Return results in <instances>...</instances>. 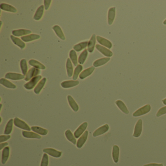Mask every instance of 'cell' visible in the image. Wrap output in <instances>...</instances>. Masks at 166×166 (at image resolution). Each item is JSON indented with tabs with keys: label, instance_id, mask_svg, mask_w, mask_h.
<instances>
[{
	"label": "cell",
	"instance_id": "cell-1",
	"mask_svg": "<svg viewBox=\"0 0 166 166\" xmlns=\"http://www.w3.org/2000/svg\"><path fill=\"white\" fill-rule=\"evenodd\" d=\"M42 78V76L41 75H39L38 76H35L34 78H32L29 82L24 85V87L27 90H30L33 89L36 86L37 83L40 82Z\"/></svg>",
	"mask_w": 166,
	"mask_h": 166
},
{
	"label": "cell",
	"instance_id": "cell-2",
	"mask_svg": "<svg viewBox=\"0 0 166 166\" xmlns=\"http://www.w3.org/2000/svg\"><path fill=\"white\" fill-rule=\"evenodd\" d=\"M151 110V106L150 104H146L142 107L137 109L136 112L133 113V117H138L146 115L150 112Z\"/></svg>",
	"mask_w": 166,
	"mask_h": 166
},
{
	"label": "cell",
	"instance_id": "cell-3",
	"mask_svg": "<svg viewBox=\"0 0 166 166\" xmlns=\"http://www.w3.org/2000/svg\"><path fill=\"white\" fill-rule=\"evenodd\" d=\"M14 124L15 126L18 128H20L21 129L27 130V131H30L31 130L30 127L29 125L25 122V121L20 119L18 117H15L14 119Z\"/></svg>",
	"mask_w": 166,
	"mask_h": 166
},
{
	"label": "cell",
	"instance_id": "cell-4",
	"mask_svg": "<svg viewBox=\"0 0 166 166\" xmlns=\"http://www.w3.org/2000/svg\"><path fill=\"white\" fill-rule=\"evenodd\" d=\"M41 71L40 69L33 67L29 69V71L27 73L26 75L25 76L24 81L26 82L30 81L32 78H34L35 76L39 75Z\"/></svg>",
	"mask_w": 166,
	"mask_h": 166
},
{
	"label": "cell",
	"instance_id": "cell-5",
	"mask_svg": "<svg viewBox=\"0 0 166 166\" xmlns=\"http://www.w3.org/2000/svg\"><path fill=\"white\" fill-rule=\"evenodd\" d=\"M87 126H88V123L86 122H85L81 124V125L77 128L75 132H74V135L76 139L79 138L82 135H83L84 133L85 132Z\"/></svg>",
	"mask_w": 166,
	"mask_h": 166
},
{
	"label": "cell",
	"instance_id": "cell-6",
	"mask_svg": "<svg viewBox=\"0 0 166 166\" xmlns=\"http://www.w3.org/2000/svg\"><path fill=\"white\" fill-rule=\"evenodd\" d=\"M142 120L141 119H140L137 121L135 125L133 133V137L137 138L140 136L142 131Z\"/></svg>",
	"mask_w": 166,
	"mask_h": 166
},
{
	"label": "cell",
	"instance_id": "cell-7",
	"mask_svg": "<svg viewBox=\"0 0 166 166\" xmlns=\"http://www.w3.org/2000/svg\"><path fill=\"white\" fill-rule=\"evenodd\" d=\"M5 78L13 81H19L24 79L25 76L24 75L19 73L9 72L5 74Z\"/></svg>",
	"mask_w": 166,
	"mask_h": 166
},
{
	"label": "cell",
	"instance_id": "cell-8",
	"mask_svg": "<svg viewBox=\"0 0 166 166\" xmlns=\"http://www.w3.org/2000/svg\"><path fill=\"white\" fill-rule=\"evenodd\" d=\"M43 152L55 158H59L62 155V152L53 148H45L43 150Z\"/></svg>",
	"mask_w": 166,
	"mask_h": 166
},
{
	"label": "cell",
	"instance_id": "cell-9",
	"mask_svg": "<svg viewBox=\"0 0 166 166\" xmlns=\"http://www.w3.org/2000/svg\"><path fill=\"white\" fill-rule=\"evenodd\" d=\"M96 48L99 52H100V53L106 57L110 58L113 55L112 52L109 49L106 48L105 47H104V46L99 45V44H96Z\"/></svg>",
	"mask_w": 166,
	"mask_h": 166
},
{
	"label": "cell",
	"instance_id": "cell-10",
	"mask_svg": "<svg viewBox=\"0 0 166 166\" xmlns=\"http://www.w3.org/2000/svg\"><path fill=\"white\" fill-rule=\"evenodd\" d=\"M109 130V126L108 125V124H105L104 125L100 127L99 128L95 130L93 133V136L94 137H96L98 136L103 135L106 132H108Z\"/></svg>",
	"mask_w": 166,
	"mask_h": 166
},
{
	"label": "cell",
	"instance_id": "cell-11",
	"mask_svg": "<svg viewBox=\"0 0 166 166\" xmlns=\"http://www.w3.org/2000/svg\"><path fill=\"white\" fill-rule=\"evenodd\" d=\"M96 40L98 41L99 44L101 45H103L106 47L108 48L109 49H111L112 47V43L106 39L104 38L103 37H100L99 36H96Z\"/></svg>",
	"mask_w": 166,
	"mask_h": 166
},
{
	"label": "cell",
	"instance_id": "cell-12",
	"mask_svg": "<svg viewBox=\"0 0 166 166\" xmlns=\"http://www.w3.org/2000/svg\"><path fill=\"white\" fill-rule=\"evenodd\" d=\"M116 14V8L115 7L110 8L108 12V23L109 25H112L113 23Z\"/></svg>",
	"mask_w": 166,
	"mask_h": 166
},
{
	"label": "cell",
	"instance_id": "cell-13",
	"mask_svg": "<svg viewBox=\"0 0 166 166\" xmlns=\"http://www.w3.org/2000/svg\"><path fill=\"white\" fill-rule=\"evenodd\" d=\"M88 136V131L86 130L83 135H82L78 139L76 144L77 148H79V149H81V148L82 147L85 143L86 142V141L87 140Z\"/></svg>",
	"mask_w": 166,
	"mask_h": 166
},
{
	"label": "cell",
	"instance_id": "cell-14",
	"mask_svg": "<svg viewBox=\"0 0 166 166\" xmlns=\"http://www.w3.org/2000/svg\"><path fill=\"white\" fill-rule=\"evenodd\" d=\"M79 82L78 81H66L61 83V86L63 88H70L75 87L79 84Z\"/></svg>",
	"mask_w": 166,
	"mask_h": 166
},
{
	"label": "cell",
	"instance_id": "cell-15",
	"mask_svg": "<svg viewBox=\"0 0 166 166\" xmlns=\"http://www.w3.org/2000/svg\"><path fill=\"white\" fill-rule=\"evenodd\" d=\"M22 135L24 137L27 139H41L42 137L40 135L36 133L35 132L27 131V130H23Z\"/></svg>",
	"mask_w": 166,
	"mask_h": 166
},
{
	"label": "cell",
	"instance_id": "cell-16",
	"mask_svg": "<svg viewBox=\"0 0 166 166\" xmlns=\"http://www.w3.org/2000/svg\"><path fill=\"white\" fill-rule=\"evenodd\" d=\"M12 34L15 37H20V36H24V35H28L31 33V31L28 29H17L14 30L12 32Z\"/></svg>",
	"mask_w": 166,
	"mask_h": 166
},
{
	"label": "cell",
	"instance_id": "cell-17",
	"mask_svg": "<svg viewBox=\"0 0 166 166\" xmlns=\"http://www.w3.org/2000/svg\"><path fill=\"white\" fill-rule=\"evenodd\" d=\"M10 155V148L9 147L7 146L3 149L1 153V163L3 165L7 163L9 158Z\"/></svg>",
	"mask_w": 166,
	"mask_h": 166
},
{
	"label": "cell",
	"instance_id": "cell-18",
	"mask_svg": "<svg viewBox=\"0 0 166 166\" xmlns=\"http://www.w3.org/2000/svg\"><path fill=\"white\" fill-rule=\"evenodd\" d=\"M95 69V67L94 66H91L90 67L86 69L85 70L82 72L81 74L79 75V79H84L86 78L91 75L93 72L94 71Z\"/></svg>",
	"mask_w": 166,
	"mask_h": 166
},
{
	"label": "cell",
	"instance_id": "cell-19",
	"mask_svg": "<svg viewBox=\"0 0 166 166\" xmlns=\"http://www.w3.org/2000/svg\"><path fill=\"white\" fill-rule=\"evenodd\" d=\"M96 36L95 34H93L91 37V39L88 42V51L90 53H93L95 49V47L96 46Z\"/></svg>",
	"mask_w": 166,
	"mask_h": 166
},
{
	"label": "cell",
	"instance_id": "cell-20",
	"mask_svg": "<svg viewBox=\"0 0 166 166\" xmlns=\"http://www.w3.org/2000/svg\"><path fill=\"white\" fill-rule=\"evenodd\" d=\"M0 8L1 10L7 12H12V13H16L17 12V10L13 6L7 4L5 3H2L0 4Z\"/></svg>",
	"mask_w": 166,
	"mask_h": 166
},
{
	"label": "cell",
	"instance_id": "cell-21",
	"mask_svg": "<svg viewBox=\"0 0 166 166\" xmlns=\"http://www.w3.org/2000/svg\"><path fill=\"white\" fill-rule=\"evenodd\" d=\"M67 99L69 104L72 108V109L75 112H78L79 110V106L75 102V100H74V99L72 98V96L70 95H68L67 96Z\"/></svg>",
	"mask_w": 166,
	"mask_h": 166
},
{
	"label": "cell",
	"instance_id": "cell-22",
	"mask_svg": "<svg viewBox=\"0 0 166 166\" xmlns=\"http://www.w3.org/2000/svg\"><path fill=\"white\" fill-rule=\"evenodd\" d=\"M40 35L35 34H31L27 36L21 37V39L24 42H30L31 41L38 40L40 38Z\"/></svg>",
	"mask_w": 166,
	"mask_h": 166
},
{
	"label": "cell",
	"instance_id": "cell-23",
	"mask_svg": "<svg viewBox=\"0 0 166 166\" xmlns=\"http://www.w3.org/2000/svg\"><path fill=\"white\" fill-rule=\"evenodd\" d=\"M46 81H47L46 78H44L42 79H41L40 82L38 83V84L37 85V86L34 88V92L35 94H37V95H39L40 94L42 88H44V86L45 85Z\"/></svg>",
	"mask_w": 166,
	"mask_h": 166
},
{
	"label": "cell",
	"instance_id": "cell-24",
	"mask_svg": "<svg viewBox=\"0 0 166 166\" xmlns=\"http://www.w3.org/2000/svg\"><path fill=\"white\" fill-rule=\"evenodd\" d=\"M29 64L31 66H33V67L36 68L38 69L41 70H45L46 69L45 66L43 64L41 63L35 59H30L28 62Z\"/></svg>",
	"mask_w": 166,
	"mask_h": 166
},
{
	"label": "cell",
	"instance_id": "cell-25",
	"mask_svg": "<svg viewBox=\"0 0 166 166\" xmlns=\"http://www.w3.org/2000/svg\"><path fill=\"white\" fill-rule=\"evenodd\" d=\"M10 38L14 44L17 46H18L21 49H23L25 48V44L22 40L18 38H16L13 35H11Z\"/></svg>",
	"mask_w": 166,
	"mask_h": 166
},
{
	"label": "cell",
	"instance_id": "cell-26",
	"mask_svg": "<svg viewBox=\"0 0 166 166\" xmlns=\"http://www.w3.org/2000/svg\"><path fill=\"white\" fill-rule=\"evenodd\" d=\"M119 148L117 145H113V147L112 157L115 163H117L119 161Z\"/></svg>",
	"mask_w": 166,
	"mask_h": 166
},
{
	"label": "cell",
	"instance_id": "cell-27",
	"mask_svg": "<svg viewBox=\"0 0 166 166\" xmlns=\"http://www.w3.org/2000/svg\"><path fill=\"white\" fill-rule=\"evenodd\" d=\"M44 6L43 5H41L38 8L33 17V18L35 20L39 21L41 20L44 15Z\"/></svg>",
	"mask_w": 166,
	"mask_h": 166
},
{
	"label": "cell",
	"instance_id": "cell-28",
	"mask_svg": "<svg viewBox=\"0 0 166 166\" xmlns=\"http://www.w3.org/2000/svg\"><path fill=\"white\" fill-rule=\"evenodd\" d=\"M31 129L33 132L36 133L38 135H42V136H46L47 135L48 132L47 130L42 128L40 127L32 126L31 127Z\"/></svg>",
	"mask_w": 166,
	"mask_h": 166
},
{
	"label": "cell",
	"instance_id": "cell-29",
	"mask_svg": "<svg viewBox=\"0 0 166 166\" xmlns=\"http://www.w3.org/2000/svg\"><path fill=\"white\" fill-rule=\"evenodd\" d=\"M110 58H103L99 59L95 61L93 63V65L95 67H98L99 66H102L103 65L105 64L106 63L109 62L110 60Z\"/></svg>",
	"mask_w": 166,
	"mask_h": 166
},
{
	"label": "cell",
	"instance_id": "cell-30",
	"mask_svg": "<svg viewBox=\"0 0 166 166\" xmlns=\"http://www.w3.org/2000/svg\"><path fill=\"white\" fill-rule=\"evenodd\" d=\"M116 104L117 105L118 108L121 110L123 113L128 115L129 113V111L128 110V108L127 107L125 103L121 101V100H117L115 102Z\"/></svg>",
	"mask_w": 166,
	"mask_h": 166
},
{
	"label": "cell",
	"instance_id": "cell-31",
	"mask_svg": "<svg viewBox=\"0 0 166 166\" xmlns=\"http://www.w3.org/2000/svg\"><path fill=\"white\" fill-rule=\"evenodd\" d=\"M0 83L2 85L4 86V87H7V88L9 89H14L16 88V86L12 83L11 82H9L7 79H5L4 78H1L0 79Z\"/></svg>",
	"mask_w": 166,
	"mask_h": 166
},
{
	"label": "cell",
	"instance_id": "cell-32",
	"mask_svg": "<svg viewBox=\"0 0 166 166\" xmlns=\"http://www.w3.org/2000/svg\"><path fill=\"white\" fill-rule=\"evenodd\" d=\"M14 124V119H10L8 122L7 123L4 129V134L5 135H9L12 132L13 125Z\"/></svg>",
	"mask_w": 166,
	"mask_h": 166
},
{
	"label": "cell",
	"instance_id": "cell-33",
	"mask_svg": "<svg viewBox=\"0 0 166 166\" xmlns=\"http://www.w3.org/2000/svg\"><path fill=\"white\" fill-rule=\"evenodd\" d=\"M53 30L55 32L56 34L57 35V36L61 39V40H65V37L64 35L63 34V31H62V29L60 27L59 25H56L52 28Z\"/></svg>",
	"mask_w": 166,
	"mask_h": 166
},
{
	"label": "cell",
	"instance_id": "cell-34",
	"mask_svg": "<svg viewBox=\"0 0 166 166\" xmlns=\"http://www.w3.org/2000/svg\"><path fill=\"white\" fill-rule=\"evenodd\" d=\"M66 67L68 76L69 77H71L74 74V69L71 61L69 58L67 59L66 62Z\"/></svg>",
	"mask_w": 166,
	"mask_h": 166
},
{
	"label": "cell",
	"instance_id": "cell-35",
	"mask_svg": "<svg viewBox=\"0 0 166 166\" xmlns=\"http://www.w3.org/2000/svg\"><path fill=\"white\" fill-rule=\"evenodd\" d=\"M65 135L66 139H67L68 141L72 143L74 145H76L77 141H76V137H75V136L72 133L70 130H67L65 131Z\"/></svg>",
	"mask_w": 166,
	"mask_h": 166
},
{
	"label": "cell",
	"instance_id": "cell-36",
	"mask_svg": "<svg viewBox=\"0 0 166 166\" xmlns=\"http://www.w3.org/2000/svg\"><path fill=\"white\" fill-rule=\"evenodd\" d=\"M88 42L85 41V42L76 44L75 45H74L73 49L75 51L79 52L81 51L83 49H85L86 47L88 46Z\"/></svg>",
	"mask_w": 166,
	"mask_h": 166
},
{
	"label": "cell",
	"instance_id": "cell-37",
	"mask_svg": "<svg viewBox=\"0 0 166 166\" xmlns=\"http://www.w3.org/2000/svg\"><path fill=\"white\" fill-rule=\"evenodd\" d=\"M69 57L72 63L75 66H77L78 65V56L76 52L74 50H72L69 52Z\"/></svg>",
	"mask_w": 166,
	"mask_h": 166
},
{
	"label": "cell",
	"instance_id": "cell-38",
	"mask_svg": "<svg viewBox=\"0 0 166 166\" xmlns=\"http://www.w3.org/2000/svg\"><path fill=\"white\" fill-rule=\"evenodd\" d=\"M87 56H88V50L85 49L82 52V53L80 54L79 59H78V62L79 63V64H83L85 62L86 59H87Z\"/></svg>",
	"mask_w": 166,
	"mask_h": 166
},
{
	"label": "cell",
	"instance_id": "cell-39",
	"mask_svg": "<svg viewBox=\"0 0 166 166\" xmlns=\"http://www.w3.org/2000/svg\"><path fill=\"white\" fill-rule=\"evenodd\" d=\"M20 67L21 68V72L24 76L26 75L28 72V66L27 60L25 59H21L20 62Z\"/></svg>",
	"mask_w": 166,
	"mask_h": 166
},
{
	"label": "cell",
	"instance_id": "cell-40",
	"mask_svg": "<svg viewBox=\"0 0 166 166\" xmlns=\"http://www.w3.org/2000/svg\"><path fill=\"white\" fill-rule=\"evenodd\" d=\"M83 69V67L82 66V65H78V66H76V68L74 70V74L73 76V79L74 81H76V79H78V76L80 75L81 72Z\"/></svg>",
	"mask_w": 166,
	"mask_h": 166
},
{
	"label": "cell",
	"instance_id": "cell-41",
	"mask_svg": "<svg viewBox=\"0 0 166 166\" xmlns=\"http://www.w3.org/2000/svg\"><path fill=\"white\" fill-rule=\"evenodd\" d=\"M48 164H49L48 156H47V154L44 153L42 156L40 166H48Z\"/></svg>",
	"mask_w": 166,
	"mask_h": 166
},
{
	"label": "cell",
	"instance_id": "cell-42",
	"mask_svg": "<svg viewBox=\"0 0 166 166\" xmlns=\"http://www.w3.org/2000/svg\"><path fill=\"white\" fill-rule=\"evenodd\" d=\"M165 114H166V106L160 108L158 110L156 116L157 117H160L161 116H163V115H165Z\"/></svg>",
	"mask_w": 166,
	"mask_h": 166
},
{
	"label": "cell",
	"instance_id": "cell-43",
	"mask_svg": "<svg viewBox=\"0 0 166 166\" xmlns=\"http://www.w3.org/2000/svg\"><path fill=\"white\" fill-rule=\"evenodd\" d=\"M10 135H1L0 136V143L4 142V141H7L10 139Z\"/></svg>",
	"mask_w": 166,
	"mask_h": 166
},
{
	"label": "cell",
	"instance_id": "cell-44",
	"mask_svg": "<svg viewBox=\"0 0 166 166\" xmlns=\"http://www.w3.org/2000/svg\"><path fill=\"white\" fill-rule=\"evenodd\" d=\"M51 0H45L44 1V6L45 10H47L49 9L50 4H51Z\"/></svg>",
	"mask_w": 166,
	"mask_h": 166
},
{
	"label": "cell",
	"instance_id": "cell-45",
	"mask_svg": "<svg viewBox=\"0 0 166 166\" xmlns=\"http://www.w3.org/2000/svg\"><path fill=\"white\" fill-rule=\"evenodd\" d=\"M8 145L7 142H3L0 144V150H2L3 149L5 148Z\"/></svg>",
	"mask_w": 166,
	"mask_h": 166
},
{
	"label": "cell",
	"instance_id": "cell-46",
	"mask_svg": "<svg viewBox=\"0 0 166 166\" xmlns=\"http://www.w3.org/2000/svg\"><path fill=\"white\" fill-rule=\"evenodd\" d=\"M143 166H163V164L150 163L144 165Z\"/></svg>",
	"mask_w": 166,
	"mask_h": 166
},
{
	"label": "cell",
	"instance_id": "cell-47",
	"mask_svg": "<svg viewBox=\"0 0 166 166\" xmlns=\"http://www.w3.org/2000/svg\"><path fill=\"white\" fill-rule=\"evenodd\" d=\"M162 102L163 103L164 105H166V99H164L163 100H162Z\"/></svg>",
	"mask_w": 166,
	"mask_h": 166
},
{
	"label": "cell",
	"instance_id": "cell-48",
	"mask_svg": "<svg viewBox=\"0 0 166 166\" xmlns=\"http://www.w3.org/2000/svg\"><path fill=\"white\" fill-rule=\"evenodd\" d=\"M163 24L164 25H166V19L164 20V21H163Z\"/></svg>",
	"mask_w": 166,
	"mask_h": 166
}]
</instances>
